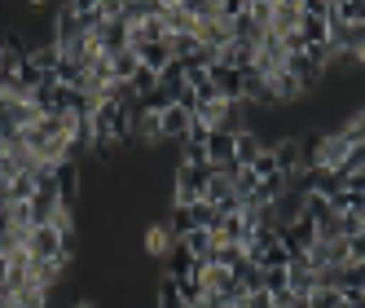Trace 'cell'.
<instances>
[{"instance_id": "1", "label": "cell", "mask_w": 365, "mask_h": 308, "mask_svg": "<svg viewBox=\"0 0 365 308\" xmlns=\"http://www.w3.org/2000/svg\"><path fill=\"white\" fill-rule=\"evenodd\" d=\"M22 251H27L31 260H62V229H58V225L27 229V238H22Z\"/></svg>"}, {"instance_id": "2", "label": "cell", "mask_w": 365, "mask_h": 308, "mask_svg": "<svg viewBox=\"0 0 365 308\" xmlns=\"http://www.w3.org/2000/svg\"><path fill=\"white\" fill-rule=\"evenodd\" d=\"M53 190L62 198V207L75 212V198H80V163H58L53 168Z\"/></svg>"}, {"instance_id": "3", "label": "cell", "mask_w": 365, "mask_h": 308, "mask_svg": "<svg viewBox=\"0 0 365 308\" xmlns=\"http://www.w3.org/2000/svg\"><path fill=\"white\" fill-rule=\"evenodd\" d=\"M299 27V0H273V22H269V36H286Z\"/></svg>"}, {"instance_id": "4", "label": "cell", "mask_w": 365, "mask_h": 308, "mask_svg": "<svg viewBox=\"0 0 365 308\" xmlns=\"http://www.w3.org/2000/svg\"><path fill=\"white\" fill-rule=\"evenodd\" d=\"M190 119L194 115H185L180 106H168L163 115H159V128H163V141H180L185 145V137H190Z\"/></svg>"}, {"instance_id": "5", "label": "cell", "mask_w": 365, "mask_h": 308, "mask_svg": "<svg viewBox=\"0 0 365 308\" xmlns=\"http://www.w3.org/2000/svg\"><path fill=\"white\" fill-rule=\"evenodd\" d=\"M334 291L352 299V295H365V265H344V269H334Z\"/></svg>"}, {"instance_id": "6", "label": "cell", "mask_w": 365, "mask_h": 308, "mask_svg": "<svg viewBox=\"0 0 365 308\" xmlns=\"http://www.w3.org/2000/svg\"><path fill=\"white\" fill-rule=\"evenodd\" d=\"M269 154H273V163H277L282 176H295L299 172V141L295 137H282L277 145H269Z\"/></svg>"}, {"instance_id": "7", "label": "cell", "mask_w": 365, "mask_h": 308, "mask_svg": "<svg viewBox=\"0 0 365 308\" xmlns=\"http://www.w3.org/2000/svg\"><path fill=\"white\" fill-rule=\"evenodd\" d=\"M259 150H264L259 133H251V128H238V133H233V163H238V168H247Z\"/></svg>"}, {"instance_id": "8", "label": "cell", "mask_w": 365, "mask_h": 308, "mask_svg": "<svg viewBox=\"0 0 365 308\" xmlns=\"http://www.w3.org/2000/svg\"><path fill=\"white\" fill-rule=\"evenodd\" d=\"M80 36H84V31H80V22H75V5H62V9H58V27H53V44H58V48H71Z\"/></svg>"}, {"instance_id": "9", "label": "cell", "mask_w": 365, "mask_h": 308, "mask_svg": "<svg viewBox=\"0 0 365 308\" xmlns=\"http://www.w3.org/2000/svg\"><path fill=\"white\" fill-rule=\"evenodd\" d=\"M141 247H145V255H168V251L176 247V234L168 229V220H163V225H150V229H145V242H141Z\"/></svg>"}, {"instance_id": "10", "label": "cell", "mask_w": 365, "mask_h": 308, "mask_svg": "<svg viewBox=\"0 0 365 308\" xmlns=\"http://www.w3.org/2000/svg\"><path fill=\"white\" fill-rule=\"evenodd\" d=\"M207 163H212V168L233 163V133H212V137H207Z\"/></svg>"}, {"instance_id": "11", "label": "cell", "mask_w": 365, "mask_h": 308, "mask_svg": "<svg viewBox=\"0 0 365 308\" xmlns=\"http://www.w3.org/2000/svg\"><path fill=\"white\" fill-rule=\"evenodd\" d=\"M97 44H101V53H119V48H128V27H123V22L115 18V22H106V27H101L97 31Z\"/></svg>"}, {"instance_id": "12", "label": "cell", "mask_w": 365, "mask_h": 308, "mask_svg": "<svg viewBox=\"0 0 365 308\" xmlns=\"http://www.w3.org/2000/svg\"><path fill=\"white\" fill-rule=\"evenodd\" d=\"M133 133L145 141V145H159L163 141V128H159V115H154V111H137L133 115Z\"/></svg>"}, {"instance_id": "13", "label": "cell", "mask_w": 365, "mask_h": 308, "mask_svg": "<svg viewBox=\"0 0 365 308\" xmlns=\"http://www.w3.org/2000/svg\"><path fill=\"white\" fill-rule=\"evenodd\" d=\"M141 71V58H137V48H119V53H110V75L115 80H133V75Z\"/></svg>"}, {"instance_id": "14", "label": "cell", "mask_w": 365, "mask_h": 308, "mask_svg": "<svg viewBox=\"0 0 365 308\" xmlns=\"http://www.w3.org/2000/svg\"><path fill=\"white\" fill-rule=\"evenodd\" d=\"M137 58H141V66H150L154 75H159L163 66H172V48H168V40H159V44H141Z\"/></svg>"}, {"instance_id": "15", "label": "cell", "mask_w": 365, "mask_h": 308, "mask_svg": "<svg viewBox=\"0 0 365 308\" xmlns=\"http://www.w3.org/2000/svg\"><path fill=\"white\" fill-rule=\"evenodd\" d=\"M330 202V216H344V212H365V190H339L326 198Z\"/></svg>"}, {"instance_id": "16", "label": "cell", "mask_w": 365, "mask_h": 308, "mask_svg": "<svg viewBox=\"0 0 365 308\" xmlns=\"http://www.w3.org/2000/svg\"><path fill=\"white\" fill-rule=\"evenodd\" d=\"M229 273H233V282H238V287H242V295L259 291V265H255V260H247V255H242V260L233 265Z\"/></svg>"}, {"instance_id": "17", "label": "cell", "mask_w": 365, "mask_h": 308, "mask_svg": "<svg viewBox=\"0 0 365 308\" xmlns=\"http://www.w3.org/2000/svg\"><path fill=\"white\" fill-rule=\"evenodd\" d=\"M163 260H168V277H190V269H194V255L185 251V242H180V238H176V247L163 255Z\"/></svg>"}, {"instance_id": "18", "label": "cell", "mask_w": 365, "mask_h": 308, "mask_svg": "<svg viewBox=\"0 0 365 308\" xmlns=\"http://www.w3.org/2000/svg\"><path fill=\"white\" fill-rule=\"evenodd\" d=\"M180 242H185V251L194 255V260H207V251L216 247V238H212V229H190V234L180 238Z\"/></svg>"}, {"instance_id": "19", "label": "cell", "mask_w": 365, "mask_h": 308, "mask_svg": "<svg viewBox=\"0 0 365 308\" xmlns=\"http://www.w3.org/2000/svg\"><path fill=\"white\" fill-rule=\"evenodd\" d=\"M299 36H304V44H326V18H308V14H299V27H295Z\"/></svg>"}, {"instance_id": "20", "label": "cell", "mask_w": 365, "mask_h": 308, "mask_svg": "<svg viewBox=\"0 0 365 308\" xmlns=\"http://www.w3.org/2000/svg\"><path fill=\"white\" fill-rule=\"evenodd\" d=\"M339 304H344V295L334 287H312L308 299H304V308H339Z\"/></svg>"}, {"instance_id": "21", "label": "cell", "mask_w": 365, "mask_h": 308, "mask_svg": "<svg viewBox=\"0 0 365 308\" xmlns=\"http://www.w3.org/2000/svg\"><path fill=\"white\" fill-rule=\"evenodd\" d=\"M31 194H36V176L31 172H18L14 181H9V202H31Z\"/></svg>"}, {"instance_id": "22", "label": "cell", "mask_w": 365, "mask_h": 308, "mask_svg": "<svg viewBox=\"0 0 365 308\" xmlns=\"http://www.w3.org/2000/svg\"><path fill=\"white\" fill-rule=\"evenodd\" d=\"M339 225V238H361L365 234V212H344V216H334Z\"/></svg>"}, {"instance_id": "23", "label": "cell", "mask_w": 365, "mask_h": 308, "mask_svg": "<svg viewBox=\"0 0 365 308\" xmlns=\"http://www.w3.org/2000/svg\"><path fill=\"white\" fill-rule=\"evenodd\" d=\"M286 265H291V251H286V242L277 238L264 255H259V269H286Z\"/></svg>"}, {"instance_id": "24", "label": "cell", "mask_w": 365, "mask_h": 308, "mask_svg": "<svg viewBox=\"0 0 365 308\" xmlns=\"http://www.w3.org/2000/svg\"><path fill=\"white\" fill-rule=\"evenodd\" d=\"M128 84H133V88H137V97L145 101L150 93H159V75H154L150 66H141V71H137V75H133V80H128Z\"/></svg>"}, {"instance_id": "25", "label": "cell", "mask_w": 365, "mask_h": 308, "mask_svg": "<svg viewBox=\"0 0 365 308\" xmlns=\"http://www.w3.org/2000/svg\"><path fill=\"white\" fill-rule=\"evenodd\" d=\"M247 168H251V172L259 176V181H269V176H282V172H277V163H273V154H269V145L259 150V154H255V159H251Z\"/></svg>"}, {"instance_id": "26", "label": "cell", "mask_w": 365, "mask_h": 308, "mask_svg": "<svg viewBox=\"0 0 365 308\" xmlns=\"http://www.w3.org/2000/svg\"><path fill=\"white\" fill-rule=\"evenodd\" d=\"M176 295H180V304H185V308H190V304H198V299H202L207 291L198 287V282H194V277H176Z\"/></svg>"}, {"instance_id": "27", "label": "cell", "mask_w": 365, "mask_h": 308, "mask_svg": "<svg viewBox=\"0 0 365 308\" xmlns=\"http://www.w3.org/2000/svg\"><path fill=\"white\" fill-rule=\"evenodd\" d=\"M9 282V255H0V287Z\"/></svg>"}, {"instance_id": "28", "label": "cell", "mask_w": 365, "mask_h": 308, "mask_svg": "<svg viewBox=\"0 0 365 308\" xmlns=\"http://www.w3.org/2000/svg\"><path fill=\"white\" fill-rule=\"evenodd\" d=\"M66 308H97V304H93V299H80V304H75V299H71Z\"/></svg>"}]
</instances>
